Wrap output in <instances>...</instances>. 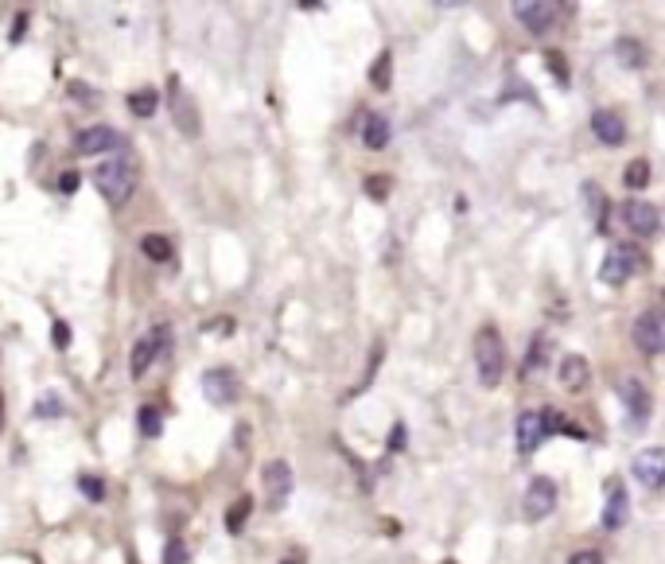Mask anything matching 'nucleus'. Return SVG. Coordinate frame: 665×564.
I'll return each mask as SVG.
<instances>
[{"label":"nucleus","instance_id":"nucleus-1","mask_svg":"<svg viewBox=\"0 0 665 564\" xmlns=\"http://www.w3.org/2000/svg\"><path fill=\"white\" fill-rule=\"evenodd\" d=\"M94 183H98V191L105 195V203L125 207L133 199V191H137V164L129 156H113V160H105L102 168L94 172Z\"/></svg>","mask_w":665,"mask_h":564},{"label":"nucleus","instance_id":"nucleus-2","mask_svg":"<svg viewBox=\"0 0 665 564\" xmlns=\"http://www.w3.org/2000/svg\"><path fill=\"white\" fill-rule=\"evenodd\" d=\"M475 374L483 389H494L506 374V343H502L498 327H490V323L479 327V335H475Z\"/></svg>","mask_w":665,"mask_h":564},{"label":"nucleus","instance_id":"nucleus-3","mask_svg":"<svg viewBox=\"0 0 665 564\" xmlns=\"http://www.w3.org/2000/svg\"><path fill=\"white\" fill-rule=\"evenodd\" d=\"M650 269V257L646 249H638L634 242H623V246H611L603 265H599V281L603 284H627L634 273H646Z\"/></svg>","mask_w":665,"mask_h":564},{"label":"nucleus","instance_id":"nucleus-4","mask_svg":"<svg viewBox=\"0 0 665 564\" xmlns=\"http://www.w3.org/2000/svg\"><path fill=\"white\" fill-rule=\"evenodd\" d=\"M168 109H172L175 129H179L183 137H199V133H203V117H199V109H195V98L179 86V74H168Z\"/></svg>","mask_w":665,"mask_h":564},{"label":"nucleus","instance_id":"nucleus-5","mask_svg":"<svg viewBox=\"0 0 665 564\" xmlns=\"http://www.w3.org/2000/svg\"><path fill=\"white\" fill-rule=\"evenodd\" d=\"M292 467L284 463V459H269L265 467H261V491H265V506L280 514L284 510V502L292 498Z\"/></svg>","mask_w":665,"mask_h":564},{"label":"nucleus","instance_id":"nucleus-6","mask_svg":"<svg viewBox=\"0 0 665 564\" xmlns=\"http://www.w3.org/2000/svg\"><path fill=\"white\" fill-rule=\"evenodd\" d=\"M557 483L549 479V475H537V479H529V487H525V498H522V510L529 522H541V518H549L553 510H557Z\"/></svg>","mask_w":665,"mask_h":564},{"label":"nucleus","instance_id":"nucleus-7","mask_svg":"<svg viewBox=\"0 0 665 564\" xmlns=\"http://www.w3.org/2000/svg\"><path fill=\"white\" fill-rule=\"evenodd\" d=\"M557 4H549V0H522V4H514V16H518V24H522L529 36H545V32H553V24H557Z\"/></svg>","mask_w":665,"mask_h":564},{"label":"nucleus","instance_id":"nucleus-8","mask_svg":"<svg viewBox=\"0 0 665 564\" xmlns=\"http://www.w3.org/2000/svg\"><path fill=\"white\" fill-rule=\"evenodd\" d=\"M125 148V137L113 129V125H90L74 137V152L78 156H102V152H117Z\"/></svg>","mask_w":665,"mask_h":564},{"label":"nucleus","instance_id":"nucleus-9","mask_svg":"<svg viewBox=\"0 0 665 564\" xmlns=\"http://www.w3.org/2000/svg\"><path fill=\"white\" fill-rule=\"evenodd\" d=\"M619 397H623V405H627V417H630V428L634 432H642L646 421H650V389L642 386L638 378H623L619 382Z\"/></svg>","mask_w":665,"mask_h":564},{"label":"nucleus","instance_id":"nucleus-10","mask_svg":"<svg viewBox=\"0 0 665 564\" xmlns=\"http://www.w3.org/2000/svg\"><path fill=\"white\" fill-rule=\"evenodd\" d=\"M634 343L642 354H662L665 347V319L658 308H646L642 316L634 319Z\"/></svg>","mask_w":665,"mask_h":564},{"label":"nucleus","instance_id":"nucleus-11","mask_svg":"<svg viewBox=\"0 0 665 564\" xmlns=\"http://www.w3.org/2000/svg\"><path fill=\"white\" fill-rule=\"evenodd\" d=\"M623 226H627L630 234H638V238H654L658 226H662L658 207L646 203V199H630V203H623Z\"/></svg>","mask_w":665,"mask_h":564},{"label":"nucleus","instance_id":"nucleus-12","mask_svg":"<svg viewBox=\"0 0 665 564\" xmlns=\"http://www.w3.org/2000/svg\"><path fill=\"white\" fill-rule=\"evenodd\" d=\"M238 389H242L238 374L226 370V366H214V370L203 374V393H207L210 405H230V401H238Z\"/></svg>","mask_w":665,"mask_h":564},{"label":"nucleus","instance_id":"nucleus-13","mask_svg":"<svg viewBox=\"0 0 665 564\" xmlns=\"http://www.w3.org/2000/svg\"><path fill=\"white\" fill-rule=\"evenodd\" d=\"M634 479L646 487V491H658L665 483V452L662 448H642L634 456Z\"/></svg>","mask_w":665,"mask_h":564},{"label":"nucleus","instance_id":"nucleus-14","mask_svg":"<svg viewBox=\"0 0 665 564\" xmlns=\"http://www.w3.org/2000/svg\"><path fill=\"white\" fill-rule=\"evenodd\" d=\"M592 133L607 144V148H619V144L627 141V121H623L615 109H595L592 113Z\"/></svg>","mask_w":665,"mask_h":564},{"label":"nucleus","instance_id":"nucleus-15","mask_svg":"<svg viewBox=\"0 0 665 564\" xmlns=\"http://www.w3.org/2000/svg\"><path fill=\"white\" fill-rule=\"evenodd\" d=\"M560 382H564V389H572V393H584L588 382H592V366H588V358H584V354H568V358H560Z\"/></svg>","mask_w":665,"mask_h":564},{"label":"nucleus","instance_id":"nucleus-16","mask_svg":"<svg viewBox=\"0 0 665 564\" xmlns=\"http://www.w3.org/2000/svg\"><path fill=\"white\" fill-rule=\"evenodd\" d=\"M627 526V491L623 483H607V506H603V529H623Z\"/></svg>","mask_w":665,"mask_h":564},{"label":"nucleus","instance_id":"nucleus-17","mask_svg":"<svg viewBox=\"0 0 665 564\" xmlns=\"http://www.w3.org/2000/svg\"><path fill=\"white\" fill-rule=\"evenodd\" d=\"M541 444H545L541 440V417H537V409H525L522 417H518V452L533 456Z\"/></svg>","mask_w":665,"mask_h":564},{"label":"nucleus","instance_id":"nucleus-18","mask_svg":"<svg viewBox=\"0 0 665 564\" xmlns=\"http://www.w3.org/2000/svg\"><path fill=\"white\" fill-rule=\"evenodd\" d=\"M584 199H588L595 234H607V195H603V187L599 183H584Z\"/></svg>","mask_w":665,"mask_h":564},{"label":"nucleus","instance_id":"nucleus-19","mask_svg":"<svg viewBox=\"0 0 665 564\" xmlns=\"http://www.w3.org/2000/svg\"><path fill=\"white\" fill-rule=\"evenodd\" d=\"M362 141H366V148H374V152H382L385 144H389V121H385L382 113H366Z\"/></svg>","mask_w":665,"mask_h":564},{"label":"nucleus","instance_id":"nucleus-20","mask_svg":"<svg viewBox=\"0 0 665 564\" xmlns=\"http://www.w3.org/2000/svg\"><path fill=\"white\" fill-rule=\"evenodd\" d=\"M152 362H156V347H152V339L144 335V339L133 343V351H129V374H133V378H144Z\"/></svg>","mask_w":665,"mask_h":564},{"label":"nucleus","instance_id":"nucleus-21","mask_svg":"<svg viewBox=\"0 0 665 564\" xmlns=\"http://www.w3.org/2000/svg\"><path fill=\"white\" fill-rule=\"evenodd\" d=\"M129 109H133L137 117H152V113L160 109V94H156V90H148V86H140V90L129 94Z\"/></svg>","mask_w":665,"mask_h":564},{"label":"nucleus","instance_id":"nucleus-22","mask_svg":"<svg viewBox=\"0 0 665 564\" xmlns=\"http://www.w3.org/2000/svg\"><path fill=\"white\" fill-rule=\"evenodd\" d=\"M615 55H619V63L623 67H646V47L638 43V39H619V47H615Z\"/></svg>","mask_w":665,"mask_h":564},{"label":"nucleus","instance_id":"nucleus-23","mask_svg":"<svg viewBox=\"0 0 665 564\" xmlns=\"http://www.w3.org/2000/svg\"><path fill=\"white\" fill-rule=\"evenodd\" d=\"M389 82H393V55L382 51V55L374 59V67H370V86H374V90H389Z\"/></svg>","mask_w":665,"mask_h":564},{"label":"nucleus","instance_id":"nucleus-24","mask_svg":"<svg viewBox=\"0 0 665 564\" xmlns=\"http://www.w3.org/2000/svg\"><path fill=\"white\" fill-rule=\"evenodd\" d=\"M249 510H253V498H249V494H242V498H238V502L226 510V529H230V533H242L245 522H249Z\"/></svg>","mask_w":665,"mask_h":564},{"label":"nucleus","instance_id":"nucleus-25","mask_svg":"<svg viewBox=\"0 0 665 564\" xmlns=\"http://www.w3.org/2000/svg\"><path fill=\"white\" fill-rule=\"evenodd\" d=\"M140 249H144V257H152V261H172V242H168L164 234H144Z\"/></svg>","mask_w":665,"mask_h":564},{"label":"nucleus","instance_id":"nucleus-26","mask_svg":"<svg viewBox=\"0 0 665 564\" xmlns=\"http://www.w3.org/2000/svg\"><path fill=\"white\" fill-rule=\"evenodd\" d=\"M623 183H627L630 191H642V187L650 183V160H642V156H638V160H630L627 172H623Z\"/></svg>","mask_w":665,"mask_h":564},{"label":"nucleus","instance_id":"nucleus-27","mask_svg":"<svg viewBox=\"0 0 665 564\" xmlns=\"http://www.w3.org/2000/svg\"><path fill=\"white\" fill-rule=\"evenodd\" d=\"M137 421H140V432H144L148 440H152V436H160V428H164V417H160V409H156V405H140Z\"/></svg>","mask_w":665,"mask_h":564},{"label":"nucleus","instance_id":"nucleus-28","mask_svg":"<svg viewBox=\"0 0 665 564\" xmlns=\"http://www.w3.org/2000/svg\"><path fill=\"white\" fill-rule=\"evenodd\" d=\"M148 339H152V347H156V358H164V354L172 351V323H156Z\"/></svg>","mask_w":665,"mask_h":564},{"label":"nucleus","instance_id":"nucleus-29","mask_svg":"<svg viewBox=\"0 0 665 564\" xmlns=\"http://www.w3.org/2000/svg\"><path fill=\"white\" fill-rule=\"evenodd\" d=\"M78 491L86 494L90 502H102V498H105V483L98 479V475H78Z\"/></svg>","mask_w":665,"mask_h":564},{"label":"nucleus","instance_id":"nucleus-30","mask_svg":"<svg viewBox=\"0 0 665 564\" xmlns=\"http://www.w3.org/2000/svg\"><path fill=\"white\" fill-rule=\"evenodd\" d=\"M389 191H393L389 176H370L366 179V195H370L374 203H385V199H389Z\"/></svg>","mask_w":665,"mask_h":564},{"label":"nucleus","instance_id":"nucleus-31","mask_svg":"<svg viewBox=\"0 0 665 564\" xmlns=\"http://www.w3.org/2000/svg\"><path fill=\"white\" fill-rule=\"evenodd\" d=\"M545 351H549V339H545V335H537V339H533V347H529V358H525V370L545 366Z\"/></svg>","mask_w":665,"mask_h":564},{"label":"nucleus","instance_id":"nucleus-32","mask_svg":"<svg viewBox=\"0 0 665 564\" xmlns=\"http://www.w3.org/2000/svg\"><path fill=\"white\" fill-rule=\"evenodd\" d=\"M164 564H187V545H183L179 537L168 541V549H164Z\"/></svg>","mask_w":665,"mask_h":564},{"label":"nucleus","instance_id":"nucleus-33","mask_svg":"<svg viewBox=\"0 0 665 564\" xmlns=\"http://www.w3.org/2000/svg\"><path fill=\"white\" fill-rule=\"evenodd\" d=\"M568 564H603V553L599 549H580V553H572Z\"/></svg>","mask_w":665,"mask_h":564},{"label":"nucleus","instance_id":"nucleus-34","mask_svg":"<svg viewBox=\"0 0 665 564\" xmlns=\"http://www.w3.org/2000/svg\"><path fill=\"white\" fill-rule=\"evenodd\" d=\"M51 339H55V347H59V351H67V347H70V327H67V323H63V319H59V323H55V331H51Z\"/></svg>","mask_w":665,"mask_h":564},{"label":"nucleus","instance_id":"nucleus-35","mask_svg":"<svg viewBox=\"0 0 665 564\" xmlns=\"http://www.w3.org/2000/svg\"><path fill=\"white\" fill-rule=\"evenodd\" d=\"M78 183H82L78 172H63V176H59V191H63V195H74V191H78Z\"/></svg>","mask_w":665,"mask_h":564},{"label":"nucleus","instance_id":"nucleus-36","mask_svg":"<svg viewBox=\"0 0 665 564\" xmlns=\"http://www.w3.org/2000/svg\"><path fill=\"white\" fill-rule=\"evenodd\" d=\"M549 67H553V74H557L560 86H568V71H564V59H560L557 51H549Z\"/></svg>","mask_w":665,"mask_h":564},{"label":"nucleus","instance_id":"nucleus-37","mask_svg":"<svg viewBox=\"0 0 665 564\" xmlns=\"http://www.w3.org/2000/svg\"><path fill=\"white\" fill-rule=\"evenodd\" d=\"M35 417H59V401H55V397L39 401V405H35Z\"/></svg>","mask_w":665,"mask_h":564},{"label":"nucleus","instance_id":"nucleus-38","mask_svg":"<svg viewBox=\"0 0 665 564\" xmlns=\"http://www.w3.org/2000/svg\"><path fill=\"white\" fill-rule=\"evenodd\" d=\"M24 28H28V12H16V24H12V32H8V39L16 43V39L24 36Z\"/></svg>","mask_w":665,"mask_h":564},{"label":"nucleus","instance_id":"nucleus-39","mask_svg":"<svg viewBox=\"0 0 665 564\" xmlns=\"http://www.w3.org/2000/svg\"><path fill=\"white\" fill-rule=\"evenodd\" d=\"M210 331H214V335H234V319H214Z\"/></svg>","mask_w":665,"mask_h":564},{"label":"nucleus","instance_id":"nucleus-40","mask_svg":"<svg viewBox=\"0 0 665 564\" xmlns=\"http://www.w3.org/2000/svg\"><path fill=\"white\" fill-rule=\"evenodd\" d=\"M401 444H405V428L397 424V428H393V436H389V452H401Z\"/></svg>","mask_w":665,"mask_h":564},{"label":"nucleus","instance_id":"nucleus-41","mask_svg":"<svg viewBox=\"0 0 665 564\" xmlns=\"http://www.w3.org/2000/svg\"><path fill=\"white\" fill-rule=\"evenodd\" d=\"M280 564H300V561H296V557H284V561H280Z\"/></svg>","mask_w":665,"mask_h":564},{"label":"nucleus","instance_id":"nucleus-42","mask_svg":"<svg viewBox=\"0 0 665 564\" xmlns=\"http://www.w3.org/2000/svg\"><path fill=\"white\" fill-rule=\"evenodd\" d=\"M0 421H4V397H0Z\"/></svg>","mask_w":665,"mask_h":564},{"label":"nucleus","instance_id":"nucleus-43","mask_svg":"<svg viewBox=\"0 0 665 564\" xmlns=\"http://www.w3.org/2000/svg\"><path fill=\"white\" fill-rule=\"evenodd\" d=\"M440 564H455V561H440Z\"/></svg>","mask_w":665,"mask_h":564}]
</instances>
